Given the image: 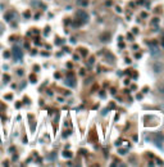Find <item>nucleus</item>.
I'll return each instance as SVG.
<instances>
[{"instance_id":"1","label":"nucleus","mask_w":164,"mask_h":167,"mask_svg":"<svg viewBox=\"0 0 164 167\" xmlns=\"http://www.w3.org/2000/svg\"><path fill=\"white\" fill-rule=\"evenodd\" d=\"M12 54L14 57V59H17V61H22V58H23V52H22V49L18 45H14L12 48Z\"/></svg>"},{"instance_id":"2","label":"nucleus","mask_w":164,"mask_h":167,"mask_svg":"<svg viewBox=\"0 0 164 167\" xmlns=\"http://www.w3.org/2000/svg\"><path fill=\"white\" fill-rule=\"evenodd\" d=\"M154 72L155 73H162V72L164 71V64L160 62H156V63H154Z\"/></svg>"},{"instance_id":"3","label":"nucleus","mask_w":164,"mask_h":167,"mask_svg":"<svg viewBox=\"0 0 164 167\" xmlns=\"http://www.w3.org/2000/svg\"><path fill=\"white\" fill-rule=\"evenodd\" d=\"M77 17H78L80 19H82L83 22H86L89 19V14L85 10H77Z\"/></svg>"},{"instance_id":"4","label":"nucleus","mask_w":164,"mask_h":167,"mask_svg":"<svg viewBox=\"0 0 164 167\" xmlns=\"http://www.w3.org/2000/svg\"><path fill=\"white\" fill-rule=\"evenodd\" d=\"M150 54H151L153 58H156L160 55V50H159L158 46H150Z\"/></svg>"},{"instance_id":"5","label":"nucleus","mask_w":164,"mask_h":167,"mask_svg":"<svg viewBox=\"0 0 164 167\" xmlns=\"http://www.w3.org/2000/svg\"><path fill=\"white\" fill-rule=\"evenodd\" d=\"M64 84L67 85V86H71V88H74L76 86V80L73 77H68L64 80Z\"/></svg>"},{"instance_id":"6","label":"nucleus","mask_w":164,"mask_h":167,"mask_svg":"<svg viewBox=\"0 0 164 167\" xmlns=\"http://www.w3.org/2000/svg\"><path fill=\"white\" fill-rule=\"evenodd\" d=\"M55 158H57V153H55V152L50 153V154L46 157V159H48V161H50V162H53V161L55 159Z\"/></svg>"},{"instance_id":"7","label":"nucleus","mask_w":164,"mask_h":167,"mask_svg":"<svg viewBox=\"0 0 164 167\" xmlns=\"http://www.w3.org/2000/svg\"><path fill=\"white\" fill-rule=\"evenodd\" d=\"M77 3H78V5L83 7V8L89 5V1H87V0H78V1H77Z\"/></svg>"},{"instance_id":"8","label":"nucleus","mask_w":164,"mask_h":167,"mask_svg":"<svg viewBox=\"0 0 164 167\" xmlns=\"http://www.w3.org/2000/svg\"><path fill=\"white\" fill-rule=\"evenodd\" d=\"M31 4H32V5H40V1H39V0H32Z\"/></svg>"},{"instance_id":"9","label":"nucleus","mask_w":164,"mask_h":167,"mask_svg":"<svg viewBox=\"0 0 164 167\" xmlns=\"http://www.w3.org/2000/svg\"><path fill=\"white\" fill-rule=\"evenodd\" d=\"M9 80H10V77H9L8 75H7V76H4V82H5V84H7V82H9Z\"/></svg>"},{"instance_id":"10","label":"nucleus","mask_w":164,"mask_h":167,"mask_svg":"<svg viewBox=\"0 0 164 167\" xmlns=\"http://www.w3.org/2000/svg\"><path fill=\"white\" fill-rule=\"evenodd\" d=\"M9 55H10V53H9V52H5V53H4V57H5L7 59H8V58H9Z\"/></svg>"},{"instance_id":"11","label":"nucleus","mask_w":164,"mask_h":167,"mask_svg":"<svg viewBox=\"0 0 164 167\" xmlns=\"http://www.w3.org/2000/svg\"><path fill=\"white\" fill-rule=\"evenodd\" d=\"M158 22H159V19H158V18H155V19H153L151 23H153V25H155V23H158Z\"/></svg>"},{"instance_id":"12","label":"nucleus","mask_w":164,"mask_h":167,"mask_svg":"<svg viewBox=\"0 0 164 167\" xmlns=\"http://www.w3.org/2000/svg\"><path fill=\"white\" fill-rule=\"evenodd\" d=\"M64 156H66V157H71L72 154H71V153H69V152H68V153H67V152H64Z\"/></svg>"}]
</instances>
